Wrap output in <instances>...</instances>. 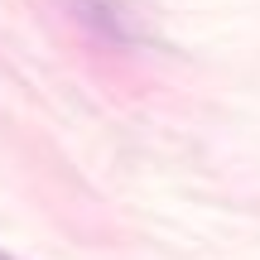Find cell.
I'll use <instances>...</instances> for the list:
<instances>
[{
  "instance_id": "obj_1",
  "label": "cell",
  "mask_w": 260,
  "mask_h": 260,
  "mask_svg": "<svg viewBox=\"0 0 260 260\" xmlns=\"http://www.w3.org/2000/svg\"><path fill=\"white\" fill-rule=\"evenodd\" d=\"M73 15L82 19L87 29H96L102 39H111V44H135L140 39L135 15H130L121 0H73Z\"/></svg>"
},
{
  "instance_id": "obj_2",
  "label": "cell",
  "mask_w": 260,
  "mask_h": 260,
  "mask_svg": "<svg viewBox=\"0 0 260 260\" xmlns=\"http://www.w3.org/2000/svg\"><path fill=\"white\" fill-rule=\"evenodd\" d=\"M0 260H19V255H10V251H0Z\"/></svg>"
}]
</instances>
